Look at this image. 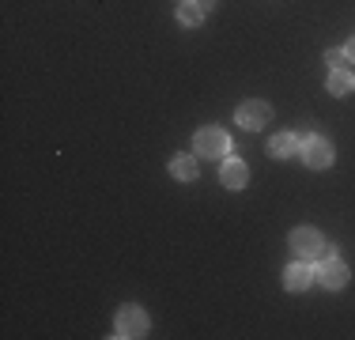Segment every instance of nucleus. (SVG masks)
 Wrapping results in <instances>:
<instances>
[{"instance_id": "obj_3", "label": "nucleus", "mask_w": 355, "mask_h": 340, "mask_svg": "<svg viewBox=\"0 0 355 340\" xmlns=\"http://www.w3.org/2000/svg\"><path fill=\"white\" fill-rule=\"evenodd\" d=\"M314 280L325 287V291H340V287H348L352 272H348V265H344V261L333 253V257H325V261L314 269Z\"/></svg>"}, {"instance_id": "obj_15", "label": "nucleus", "mask_w": 355, "mask_h": 340, "mask_svg": "<svg viewBox=\"0 0 355 340\" xmlns=\"http://www.w3.org/2000/svg\"><path fill=\"white\" fill-rule=\"evenodd\" d=\"M344 53H348V61H355V38L344 42Z\"/></svg>"}, {"instance_id": "obj_7", "label": "nucleus", "mask_w": 355, "mask_h": 340, "mask_svg": "<svg viewBox=\"0 0 355 340\" xmlns=\"http://www.w3.org/2000/svg\"><path fill=\"white\" fill-rule=\"evenodd\" d=\"M310 284H314V269H310V261L295 257L291 265L284 269V287L287 291H306Z\"/></svg>"}, {"instance_id": "obj_1", "label": "nucleus", "mask_w": 355, "mask_h": 340, "mask_svg": "<svg viewBox=\"0 0 355 340\" xmlns=\"http://www.w3.org/2000/svg\"><path fill=\"white\" fill-rule=\"evenodd\" d=\"M287 246H291L295 257H302V261H325V257H333V242H329L318 227H295V231L287 235Z\"/></svg>"}, {"instance_id": "obj_5", "label": "nucleus", "mask_w": 355, "mask_h": 340, "mask_svg": "<svg viewBox=\"0 0 355 340\" xmlns=\"http://www.w3.org/2000/svg\"><path fill=\"white\" fill-rule=\"evenodd\" d=\"M114 337L121 340H132V337H148V314L140 306H121L117 310V325H114Z\"/></svg>"}, {"instance_id": "obj_2", "label": "nucleus", "mask_w": 355, "mask_h": 340, "mask_svg": "<svg viewBox=\"0 0 355 340\" xmlns=\"http://www.w3.org/2000/svg\"><path fill=\"white\" fill-rule=\"evenodd\" d=\"M302 163H306L310 170H325V167H333V159H336V151H333V144L325 140V136H302Z\"/></svg>"}, {"instance_id": "obj_8", "label": "nucleus", "mask_w": 355, "mask_h": 340, "mask_svg": "<svg viewBox=\"0 0 355 340\" xmlns=\"http://www.w3.org/2000/svg\"><path fill=\"white\" fill-rule=\"evenodd\" d=\"M219 182H223L227 189H246L250 167L242 163V159H223V167H219Z\"/></svg>"}, {"instance_id": "obj_11", "label": "nucleus", "mask_w": 355, "mask_h": 340, "mask_svg": "<svg viewBox=\"0 0 355 340\" xmlns=\"http://www.w3.org/2000/svg\"><path fill=\"white\" fill-rule=\"evenodd\" d=\"M352 91H355V72H348V68H336V72L329 76V95L344 99V95H352Z\"/></svg>"}, {"instance_id": "obj_12", "label": "nucleus", "mask_w": 355, "mask_h": 340, "mask_svg": "<svg viewBox=\"0 0 355 340\" xmlns=\"http://www.w3.org/2000/svg\"><path fill=\"white\" fill-rule=\"evenodd\" d=\"M178 23H185V27H197V23H205V12H200L193 0H182V4H178Z\"/></svg>"}, {"instance_id": "obj_6", "label": "nucleus", "mask_w": 355, "mask_h": 340, "mask_svg": "<svg viewBox=\"0 0 355 340\" xmlns=\"http://www.w3.org/2000/svg\"><path fill=\"white\" fill-rule=\"evenodd\" d=\"M234 121H239L246 133H257V129H265V125L272 121V106L261 102V99H250V102L239 106V117H234Z\"/></svg>"}, {"instance_id": "obj_10", "label": "nucleus", "mask_w": 355, "mask_h": 340, "mask_svg": "<svg viewBox=\"0 0 355 340\" xmlns=\"http://www.w3.org/2000/svg\"><path fill=\"white\" fill-rule=\"evenodd\" d=\"M171 174L178 178V182H197V174H200L197 155H174L171 159Z\"/></svg>"}, {"instance_id": "obj_14", "label": "nucleus", "mask_w": 355, "mask_h": 340, "mask_svg": "<svg viewBox=\"0 0 355 340\" xmlns=\"http://www.w3.org/2000/svg\"><path fill=\"white\" fill-rule=\"evenodd\" d=\"M193 4H197V8H200V12H205V15H208V12H212V8H216V0H193Z\"/></svg>"}, {"instance_id": "obj_13", "label": "nucleus", "mask_w": 355, "mask_h": 340, "mask_svg": "<svg viewBox=\"0 0 355 340\" xmlns=\"http://www.w3.org/2000/svg\"><path fill=\"white\" fill-rule=\"evenodd\" d=\"M325 65L336 72V68H344V65H348V53H344V49H329V53H325Z\"/></svg>"}, {"instance_id": "obj_4", "label": "nucleus", "mask_w": 355, "mask_h": 340, "mask_svg": "<svg viewBox=\"0 0 355 340\" xmlns=\"http://www.w3.org/2000/svg\"><path fill=\"white\" fill-rule=\"evenodd\" d=\"M193 151H197V159H223L227 151H231V140H227L223 129H200L193 136Z\"/></svg>"}, {"instance_id": "obj_9", "label": "nucleus", "mask_w": 355, "mask_h": 340, "mask_svg": "<svg viewBox=\"0 0 355 340\" xmlns=\"http://www.w3.org/2000/svg\"><path fill=\"white\" fill-rule=\"evenodd\" d=\"M268 151H272L276 159H291V155H299V151H302V136H295V133H276L272 144H268Z\"/></svg>"}]
</instances>
